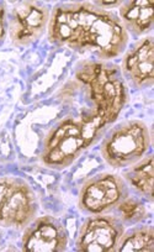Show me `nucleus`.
Here are the masks:
<instances>
[{"instance_id": "f257e3e1", "label": "nucleus", "mask_w": 154, "mask_h": 252, "mask_svg": "<svg viewBox=\"0 0 154 252\" xmlns=\"http://www.w3.org/2000/svg\"><path fill=\"white\" fill-rule=\"evenodd\" d=\"M47 29L48 38L54 45L93 53L101 61L120 56L128 43V32L121 20L95 3L56 6Z\"/></svg>"}, {"instance_id": "f03ea898", "label": "nucleus", "mask_w": 154, "mask_h": 252, "mask_svg": "<svg viewBox=\"0 0 154 252\" xmlns=\"http://www.w3.org/2000/svg\"><path fill=\"white\" fill-rule=\"evenodd\" d=\"M76 78L88 89L94 105L91 116L104 127L114 123L128 99L121 69L105 61H83Z\"/></svg>"}, {"instance_id": "7ed1b4c3", "label": "nucleus", "mask_w": 154, "mask_h": 252, "mask_svg": "<svg viewBox=\"0 0 154 252\" xmlns=\"http://www.w3.org/2000/svg\"><path fill=\"white\" fill-rule=\"evenodd\" d=\"M103 129L91 114L61 121L46 139L42 162L52 168H66L98 139Z\"/></svg>"}, {"instance_id": "20e7f679", "label": "nucleus", "mask_w": 154, "mask_h": 252, "mask_svg": "<svg viewBox=\"0 0 154 252\" xmlns=\"http://www.w3.org/2000/svg\"><path fill=\"white\" fill-rule=\"evenodd\" d=\"M149 147L148 126L141 120H128L114 127L105 137L101 145V156L114 168H124L143 158Z\"/></svg>"}, {"instance_id": "39448f33", "label": "nucleus", "mask_w": 154, "mask_h": 252, "mask_svg": "<svg viewBox=\"0 0 154 252\" xmlns=\"http://www.w3.org/2000/svg\"><path fill=\"white\" fill-rule=\"evenodd\" d=\"M37 200L32 189L23 179L0 177V225L26 227L36 217Z\"/></svg>"}, {"instance_id": "423d86ee", "label": "nucleus", "mask_w": 154, "mask_h": 252, "mask_svg": "<svg viewBox=\"0 0 154 252\" xmlns=\"http://www.w3.org/2000/svg\"><path fill=\"white\" fill-rule=\"evenodd\" d=\"M128 197L125 179L117 174L101 173L88 179L79 193V208L88 214H103Z\"/></svg>"}, {"instance_id": "0eeeda50", "label": "nucleus", "mask_w": 154, "mask_h": 252, "mask_svg": "<svg viewBox=\"0 0 154 252\" xmlns=\"http://www.w3.org/2000/svg\"><path fill=\"white\" fill-rule=\"evenodd\" d=\"M125 232L124 222L112 215L94 214L81 225L77 239V250L83 252H111Z\"/></svg>"}, {"instance_id": "6e6552de", "label": "nucleus", "mask_w": 154, "mask_h": 252, "mask_svg": "<svg viewBox=\"0 0 154 252\" xmlns=\"http://www.w3.org/2000/svg\"><path fill=\"white\" fill-rule=\"evenodd\" d=\"M48 8L37 1H20L11 8L8 31L15 46H27L37 40L50 23Z\"/></svg>"}, {"instance_id": "1a4fd4ad", "label": "nucleus", "mask_w": 154, "mask_h": 252, "mask_svg": "<svg viewBox=\"0 0 154 252\" xmlns=\"http://www.w3.org/2000/svg\"><path fill=\"white\" fill-rule=\"evenodd\" d=\"M23 250L26 252H61L68 246V232L53 217L33 219L24 232Z\"/></svg>"}, {"instance_id": "9d476101", "label": "nucleus", "mask_w": 154, "mask_h": 252, "mask_svg": "<svg viewBox=\"0 0 154 252\" xmlns=\"http://www.w3.org/2000/svg\"><path fill=\"white\" fill-rule=\"evenodd\" d=\"M154 42L144 37L137 41L126 51L121 63V73L125 79L137 88H148L154 82Z\"/></svg>"}, {"instance_id": "9b49d317", "label": "nucleus", "mask_w": 154, "mask_h": 252, "mask_svg": "<svg viewBox=\"0 0 154 252\" xmlns=\"http://www.w3.org/2000/svg\"><path fill=\"white\" fill-rule=\"evenodd\" d=\"M120 20L127 32L141 36L149 32L154 24V8L152 1L136 0L120 5Z\"/></svg>"}, {"instance_id": "f8f14e48", "label": "nucleus", "mask_w": 154, "mask_h": 252, "mask_svg": "<svg viewBox=\"0 0 154 252\" xmlns=\"http://www.w3.org/2000/svg\"><path fill=\"white\" fill-rule=\"evenodd\" d=\"M153 156L148 155L139 159L125 173L127 183L148 200H153Z\"/></svg>"}, {"instance_id": "ddd939ff", "label": "nucleus", "mask_w": 154, "mask_h": 252, "mask_svg": "<svg viewBox=\"0 0 154 252\" xmlns=\"http://www.w3.org/2000/svg\"><path fill=\"white\" fill-rule=\"evenodd\" d=\"M154 250V229L151 225L134 227L124 232L116 251L120 252H152Z\"/></svg>"}, {"instance_id": "4468645a", "label": "nucleus", "mask_w": 154, "mask_h": 252, "mask_svg": "<svg viewBox=\"0 0 154 252\" xmlns=\"http://www.w3.org/2000/svg\"><path fill=\"white\" fill-rule=\"evenodd\" d=\"M117 212L120 213V219L122 222H131L136 224L147 217V210L142 203L133 198L126 197L116 205Z\"/></svg>"}, {"instance_id": "2eb2a0df", "label": "nucleus", "mask_w": 154, "mask_h": 252, "mask_svg": "<svg viewBox=\"0 0 154 252\" xmlns=\"http://www.w3.org/2000/svg\"><path fill=\"white\" fill-rule=\"evenodd\" d=\"M8 32V14H6L5 4L0 1V43L3 42Z\"/></svg>"}]
</instances>
